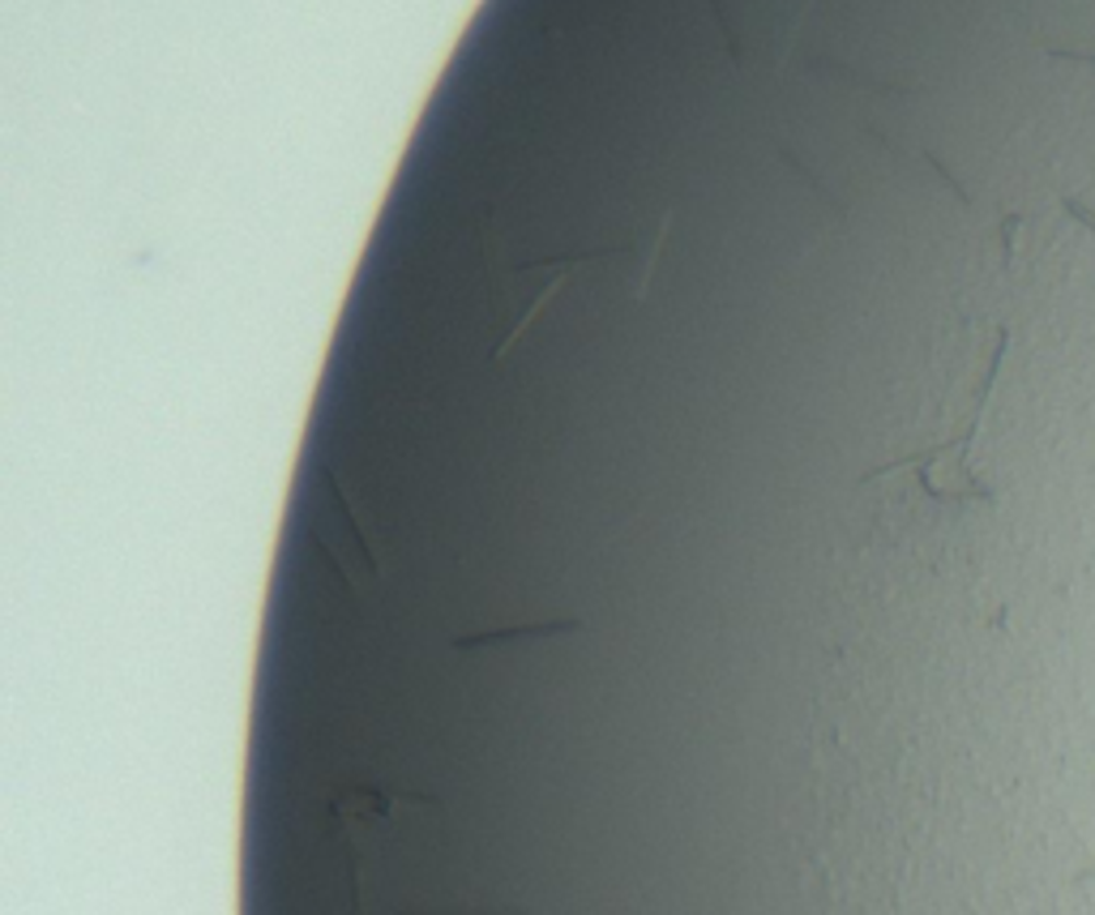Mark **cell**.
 <instances>
[{"mask_svg": "<svg viewBox=\"0 0 1095 915\" xmlns=\"http://www.w3.org/2000/svg\"><path fill=\"white\" fill-rule=\"evenodd\" d=\"M603 257H608V253H574V257H565V261H561V278H565V274H574V270H582V265H596V261H603ZM556 287H561V283H540V287H535V300H531V305H527V312L518 317V325H514V330H509V334L501 338L497 356H505L509 338H518V330H522L527 321H535V312L544 308V300L552 296V292H556Z\"/></svg>", "mask_w": 1095, "mask_h": 915, "instance_id": "1", "label": "cell"}, {"mask_svg": "<svg viewBox=\"0 0 1095 915\" xmlns=\"http://www.w3.org/2000/svg\"><path fill=\"white\" fill-rule=\"evenodd\" d=\"M1092 881H1095V865L1083 868V872H1074V886H1092Z\"/></svg>", "mask_w": 1095, "mask_h": 915, "instance_id": "2", "label": "cell"}]
</instances>
